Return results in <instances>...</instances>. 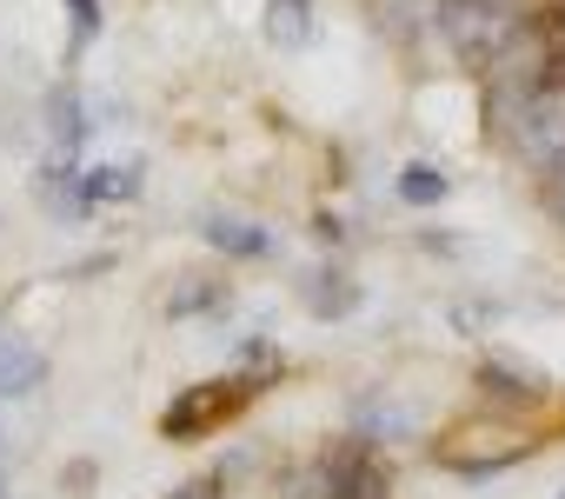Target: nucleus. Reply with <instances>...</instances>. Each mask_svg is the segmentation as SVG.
<instances>
[{
	"instance_id": "obj_1",
	"label": "nucleus",
	"mask_w": 565,
	"mask_h": 499,
	"mask_svg": "<svg viewBox=\"0 0 565 499\" xmlns=\"http://www.w3.org/2000/svg\"><path fill=\"white\" fill-rule=\"evenodd\" d=\"M439 34L452 41V54L459 61H479V67H492L525 28H519V14L505 8V0H452V8H439Z\"/></svg>"
},
{
	"instance_id": "obj_2",
	"label": "nucleus",
	"mask_w": 565,
	"mask_h": 499,
	"mask_svg": "<svg viewBox=\"0 0 565 499\" xmlns=\"http://www.w3.org/2000/svg\"><path fill=\"white\" fill-rule=\"evenodd\" d=\"M505 140H512L532 167H558V160H565V74H552V81L525 100V114L505 127Z\"/></svg>"
},
{
	"instance_id": "obj_3",
	"label": "nucleus",
	"mask_w": 565,
	"mask_h": 499,
	"mask_svg": "<svg viewBox=\"0 0 565 499\" xmlns=\"http://www.w3.org/2000/svg\"><path fill=\"white\" fill-rule=\"evenodd\" d=\"M545 81H552L545 54H539L532 41H525V47L512 41V47H505V54L492 61V81H486V100H492V127L505 134V127H512V120L525 114V100H532V94H539Z\"/></svg>"
},
{
	"instance_id": "obj_4",
	"label": "nucleus",
	"mask_w": 565,
	"mask_h": 499,
	"mask_svg": "<svg viewBox=\"0 0 565 499\" xmlns=\"http://www.w3.org/2000/svg\"><path fill=\"white\" fill-rule=\"evenodd\" d=\"M200 240L213 246V254H226V261H266L273 254V233L259 220H239V213H206Z\"/></svg>"
},
{
	"instance_id": "obj_5",
	"label": "nucleus",
	"mask_w": 565,
	"mask_h": 499,
	"mask_svg": "<svg viewBox=\"0 0 565 499\" xmlns=\"http://www.w3.org/2000/svg\"><path fill=\"white\" fill-rule=\"evenodd\" d=\"M41 380H47V360H41L28 340L0 333V400H21V393H34Z\"/></svg>"
},
{
	"instance_id": "obj_6",
	"label": "nucleus",
	"mask_w": 565,
	"mask_h": 499,
	"mask_svg": "<svg viewBox=\"0 0 565 499\" xmlns=\"http://www.w3.org/2000/svg\"><path fill=\"white\" fill-rule=\"evenodd\" d=\"M266 41L279 54H300L313 41V0H266Z\"/></svg>"
},
{
	"instance_id": "obj_7",
	"label": "nucleus",
	"mask_w": 565,
	"mask_h": 499,
	"mask_svg": "<svg viewBox=\"0 0 565 499\" xmlns=\"http://www.w3.org/2000/svg\"><path fill=\"white\" fill-rule=\"evenodd\" d=\"M47 127H54V147H61V153H81V140H87V127H94V114L81 107V94H74V87H54V94H47Z\"/></svg>"
},
{
	"instance_id": "obj_8",
	"label": "nucleus",
	"mask_w": 565,
	"mask_h": 499,
	"mask_svg": "<svg viewBox=\"0 0 565 499\" xmlns=\"http://www.w3.org/2000/svg\"><path fill=\"white\" fill-rule=\"evenodd\" d=\"M300 294L313 300V314H320V320H347V314H353V300H360V294H353V280H347L340 267H313V274L300 280Z\"/></svg>"
},
{
	"instance_id": "obj_9",
	"label": "nucleus",
	"mask_w": 565,
	"mask_h": 499,
	"mask_svg": "<svg viewBox=\"0 0 565 499\" xmlns=\"http://www.w3.org/2000/svg\"><path fill=\"white\" fill-rule=\"evenodd\" d=\"M239 400V386H213V393H186V400H173L167 406V439H193L200 426L193 420H213L220 406H233Z\"/></svg>"
},
{
	"instance_id": "obj_10",
	"label": "nucleus",
	"mask_w": 565,
	"mask_h": 499,
	"mask_svg": "<svg viewBox=\"0 0 565 499\" xmlns=\"http://www.w3.org/2000/svg\"><path fill=\"white\" fill-rule=\"evenodd\" d=\"M479 386L499 393V400H539V393H545V380H539L532 367H512V360H486V367H479Z\"/></svg>"
},
{
	"instance_id": "obj_11",
	"label": "nucleus",
	"mask_w": 565,
	"mask_h": 499,
	"mask_svg": "<svg viewBox=\"0 0 565 499\" xmlns=\"http://www.w3.org/2000/svg\"><path fill=\"white\" fill-rule=\"evenodd\" d=\"M81 193H87V206H100V200H134V193H140V167H81Z\"/></svg>"
},
{
	"instance_id": "obj_12",
	"label": "nucleus",
	"mask_w": 565,
	"mask_h": 499,
	"mask_svg": "<svg viewBox=\"0 0 565 499\" xmlns=\"http://www.w3.org/2000/svg\"><path fill=\"white\" fill-rule=\"evenodd\" d=\"M220 307H226V287L186 274V280L173 287V300H167V320H193V314H220Z\"/></svg>"
},
{
	"instance_id": "obj_13",
	"label": "nucleus",
	"mask_w": 565,
	"mask_h": 499,
	"mask_svg": "<svg viewBox=\"0 0 565 499\" xmlns=\"http://www.w3.org/2000/svg\"><path fill=\"white\" fill-rule=\"evenodd\" d=\"M353 433H366V439H406V413H399L386 393H366V400L353 406Z\"/></svg>"
},
{
	"instance_id": "obj_14",
	"label": "nucleus",
	"mask_w": 565,
	"mask_h": 499,
	"mask_svg": "<svg viewBox=\"0 0 565 499\" xmlns=\"http://www.w3.org/2000/svg\"><path fill=\"white\" fill-rule=\"evenodd\" d=\"M399 200H406V206H439V200H446V173H433V167L413 160V167L399 173Z\"/></svg>"
},
{
	"instance_id": "obj_15",
	"label": "nucleus",
	"mask_w": 565,
	"mask_h": 499,
	"mask_svg": "<svg viewBox=\"0 0 565 499\" xmlns=\"http://www.w3.org/2000/svg\"><path fill=\"white\" fill-rule=\"evenodd\" d=\"M94 34H100V0H67V47L87 54Z\"/></svg>"
},
{
	"instance_id": "obj_16",
	"label": "nucleus",
	"mask_w": 565,
	"mask_h": 499,
	"mask_svg": "<svg viewBox=\"0 0 565 499\" xmlns=\"http://www.w3.org/2000/svg\"><path fill=\"white\" fill-rule=\"evenodd\" d=\"M525 453H479V459H452V473L459 479H492V473H505V466H519Z\"/></svg>"
},
{
	"instance_id": "obj_17",
	"label": "nucleus",
	"mask_w": 565,
	"mask_h": 499,
	"mask_svg": "<svg viewBox=\"0 0 565 499\" xmlns=\"http://www.w3.org/2000/svg\"><path fill=\"white\" fill-rule=\"evenodd\" d=\"M167 499H220V479H193V486H180V492H167Z\"/></svg>"
},
{
	"instance_id": "obj_18",
	"label": "nucleus",
	"mask_w": 565,
	"mask_h": 499,
	"mask_svg": "<svg viewBox=\"0 0 565 499\" xmlns=\"http://www.w3.org/2000/svg\"><path fill=\"white\" fill-rule=\"evenodd\" d=\"M552 200H558V206H565V160H558V167H552Z\"/></svg>"
},
{
	"instance_id": "obj_19",
	"label": "nucleus",
	"mask_w": 565,
	"mask_h": 499,
	"mask_svg": "<svg viewBox=\"0 0 565 499\" xmlns=\"http://www.w3.org/2000/svg\"><path fill=\"white\" fill-rule=\"evenodd\" d=\"M439 8H452V0H439Z\"/></svg>"
},
{
	"instance_id": "obj_20",
	"label": "nucleus",
	"mask_w": 565,
	"mask_h": 499,
	"mask_svg": "<svg viewBox=\"0 0 565 499\" xmlns=\"http://www.w3.org/2000/svg\"><path fill=\"white\" fill-rule=\"evenodd\" d=\"M558 499H565V492H558Z\"/></svg>"
}]
</instances>
